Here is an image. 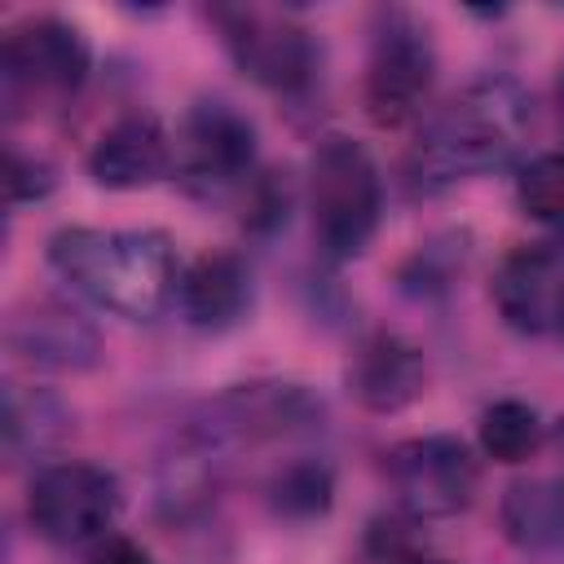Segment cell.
Returning <instances> with one entry per match:
<instances>
[{
    "mask_svg": "<svg viewBox=\"0 0 564 564\" xmlns=\"http://www.w3.org/2000/svg\"><path fill=\"white\" fill-rule=\"evenodd\" d=\"M529 119L533 110L516 79H471L423 119L405 154V185L414 194H441L467 176L502 167L520 150Z\"/></svg>",
    "mask_w": 564,
    "mask_h": 564,
    "instance_id": "obj_1",
    "label": "cell"
},
{
    "mask_svg": "<svg viewBox=\"0 0 564 564\" xmlns=\"http://www.w3.org/2000/svg\"><path fill=\"white\" fill-rule=\"evenodd\" d=\"M48 269L106 313L150 322L176 300L181 260L159 229L66 225L48 238Z\"/></svg>",
    "mask_w": 564,
    "mask_h": 564,
    "instance_id": "obj_2",
    "label": "cell"
},
{
    "mask_svg": "<svg viewBox=\"0 0 564 564\" xmlns=\"http://www.w3.org/2000/svg\"><path fill=\"white\" fill-rule=\"evenodd\" d=\"M308 212L313 238L326 260H357L383 216V181L370 150L352 137H322L308 159Z\"/></svg>",
    "mask_w": 564,
    "mask_h": 564,
    "instance_id": "obj_3",
    "label": "cell"
},
{
    "mask_svg": "<svg viewBox=\"0 0 564 564\" xmlns=\"http://www.w3.org/2000/svg\"><path fill=\"white\" fill-rule=\"evenodd\" d=\"M88 40L62 18H22L0 44V97L9 115H35L70 101L88 79Z\"/></svg>",
    "mask_w": 564,
    "mask_h": 564,
    "instance_id": "obj_4",
    "label": "cell"
},
{
    "mask_svg": "<svg viewBox=\"0 0 564 564\" xmlns=\"http://www.w3.org/2000/svg\"><path fill=\"white\" fill-rule=\"evenodd\" d=\"M119 507H123L119 476L84 458L44 463L26 489V520L35 538L53 546H88L106 538L110 524L119 520Z\"/></svg>",
    "mask_w": 564,
    "mask_h": 564,
    "instance_id": "obj_5",
    "label": "cell"
},
{
    "mask_svg": "<svg viewBox=\"0 0 564 564\" xmlns=\"http://www.w3.org/2000/svg\"><path fill=\"white\" fill-rule=\"evenodd\" d=\"M212 22H216L229 57L238 62V70L247 79H256L260 88L300 97L313 84L317 44L295 18H286L278 9H260V4H216Z\"/></svg>",
    "mask_w": 564,
    "mask_h": 564,
    "instance_id": "obj_6",
    "label": "cell"
},
{
    "mask_svg": "<svg viewBox=\"0 0 564 564\" xmlns=\"http://www.w3.org/2000/svg\"><path fill=\"white\" fill-rule=\"evenodd\" d=\"M436 79V48L419 18L405 9H383L370 31L366 57V115L379 128L410 123Z\"/></svg>",
    "mask_w": 564,
    "mask_h": 564,
    "instance_id": "obj_7",
    "label": "cell"
},
{
    "mask_svg": "<svg viewBox=\"0 0 564 564\" xmlns=\"http://www.w3.org/2000/svg\"><path fill=\"white\" fill-rule=\"evenodd\" d=\"M172 172L185 181V189H194L203 198L242 189L256 176L251 119L220 97L194 101L172 141Z\"/></svg>",
    "mask_w": 564,
    "mask_h": 564,
    "instance_id": "obj_8",
    "label": "cell"
},
{
    "mask_svg": "<svg viewBox=\"0 0 564 564\" xmlns=\"http://www.w3.org/2000/svg\"><path fill=\"white\" fill-rule=\"evenodd\" d=\"M383 471L414 520L458 516L476 494V458L458 436H410L383 454Z\"/></svg>",
    "mask_w": 564,
    "mask_h": 564,
    "instance_id": "obj_9",
    "label": "cell"
},
{
    "mask_svg": "<svg viewBox=\"0 0 564 564\" xmlns=\"http://www.w3.org/2000/svg\"><path fill=\"white\" fill-rule=\"evenodd\" d=\"M498 317L520 335H555L564 330V242H520L511 247L489 286Z\"/></svg>",
    "mask_w": 564,
    "mask_h": 564,
    "instance_id": "obj_10",
    "label": "cell"
},
{
    "mask_svg": "<svg viewBox=\"0 0 564 564\" xmlns=\"http://www.w3.org/2000/svg\"><path fill=\"white\" fill-rule=\"evenodd\" d=\"M4 339H9V352H18L35 370L79 375L101 361L97 326L57 300H26L22 308H13Z\"/></svg>",
    "mask_w": 564,
    "mask_h": 564,
    "instance_id": "obj_11",
    "label": "cell"
},
{
    "mask_svg": "<svg viewBox=\"0 0 564 564\" xmlns=\"http://www.w3.org/2000/svg\"><path fill=\"white\" fill-rule=\"evenodd\" d=\"M172 172V137L154 115H119L88 150V176L101 189H150Z\"/></svg>",
    "mask_w": 564,
    "mask_h": 564,
    "instance_id": "obj_12",
    "label": "cell"
},
{
    "mask_svg": "<svg viewBox=\"0 0 564 564\" xmlns=\"http://www.w3.org/2000/svg\"><path fill=\"white\" fill-rule=\"evenodd\" d=\"M423 383H427V361L397 330L366 335L348 361V392L357 405H366L375 414L405 410L410 401L423 397Z\"/></svg>",
    "mask_w": 564,
    "mask_h": 564,
    "instance_id": "obj_13",
    "label": "cell"
},
{
    "mask_svg": "<svg viewBox=\"0 0 564 564\" xmlns=\"http://www.w3.org/2000/svg\"><path fill=\"white\" fill-rule=\"evenodd\" d=\"M176 304L198 330H229L251 308V269L238 251H203L181 269Z\"/></svg>",
    "mask_w": 564,
    "mask_h": 564,
    "instance_id": "obj_14",
    "label": "cell"
},
{
    "mask_svg": "<svg viewBox=\"0 0 564 564\" xmlns=\"http://www.w3.org/2000/svg\"><path fill=\"white\" fill-rule=\"evenodd\" d=\"M498 520L507 542L529 555L564 551V476L511 480L498 502Z\"/></svg>",
    "mask_w": 564,
    "mask_h": 564,
    "instance_id": "obj_15",
    "label": "cell"
},
{
    "mask_svg": "<svg viewBox=\"0 0 564 564\" xmlns=\"http://www.w3.org/2000/svg\"><path fill=\"white\" fill-rule=\"evenodd\" d=\"M70 432V410L44 388H9L4 392V445L9 454H44Z\"/></svg>",
    "mask_w": 564,
    "mask_h": 564,
    "instance_id": "obj_16",
    "label": "cell"
},
{
    "mask_svg": "<svg viewBox=\"0 0 564 564\" xmlns=\"http://www.w3.org/2000/svg\"><path fill=\"white\" fill-rule=\"evenodd\" d=\"M542 436H546V427H542L538 410L516 401V397H502V401L485 405V414H480V449L494 463H524V458H533Z\"/></svg>",
    "mask_w": 564,
    "mask_h": 564,
    "instance_id": "obj_17",
    "label": "cell"
},
{
    "mask_svg": "<svg viewBox=\"0 0 564 564\" xmlns=\"http://www.w3.org/2000/svg\"><path fill=\"white\" fill-rule=\"evenodd\" d=\"M330 494H335V476L326 463L317 458H295L286 463L273 480H269V507L286 520H313L330 507Z\"/></svg>",
    "mask_w": 564,
    "mask_h": 564,
    "instance_id": "obj_18",
    "label": "cell"
},
{
    "mask_svg": "<svg viewBox=\"0 0 564 564\" xmlns=\"http://www.w3.org/2000/svg\"><path fill=\"white\" fill-rule=\"evenodd\" d=\"M516 198L524 207V216L564 229V150L538 154L524 163V172L516 176Z\"/></svg>",
    "mask_w": 564,
    "mask_h": 564,
    "instance_id": "obj_19",
    "label": "cell"
},
{
    "mask_svg": "<svg viewBox=\"0 0 564 564\" xmlns=\"http://www.w3.org/2000/svg\"><path fill=\"white\" fill-rule=\"evenodd\" d=\"M286 207H291V194H286V181H278L273 172H256L247 185H242V225L256 229V234H269L286 220Z\"/></svg>",
    "mask_w": 564,
    "mask_h": 564,
    "instance_id": "obj_20",
    "label": "cell"
},
{
    "mask_svg": "<svg viewBox=\"0 0 564 564\" xmlns=\"http://www.w3.org/2000/svg\"><path fill=\"white\" fill-rule=\"evenodd\" d=\"M53 163L40 159V154H22L18 145H9V172H4V189H9V203L22 207V203H35L53 189Z\"/></svg>",
    "mask_w": 564,
    "mask_h": 564,
    "instance_id": "obj_21",
    "label": "cell"
},
{
    "mask_svg": "<svg viewBox=\"0 0 564 564\" xmlns=\"http://www.w3.org/2000/svg\"><path fill=\"white\" fill-rule=\"evenodd\" d=\"M84 564H154V555H150L145 546L128 542V538H110V542H106V546H97Z\"/></svg>",
    "mask_w": 564,
    "mask_h": 564,
    "instance_id": "obj_22",
    "label": "cell"
},
{
    "mask_svg": "<svg viewBox=\"0 0 564 564\" xmlns=\"http://www.w3.org/2000/svg\"><path fill=\"white\" fill-rule=\"evenodd\" d=\"M397 564H445V560H432V555H401Z\"/></svg>",
    "mask_w": 564,
    "mask_h": 564,
    "instance_id": "obj_23",
    "label": "cell"
}]
</instances>
